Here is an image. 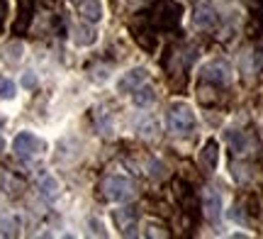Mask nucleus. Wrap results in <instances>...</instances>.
<instances>
[{"mask_svg": "<svg viewBox=\"0 0 263 239\" xmlns=\"http://www.w3.org/2000/svg\"><path fill=\"white\" fill-rule=\"evenodd\" d=\"M180 15H183V8H180L176 0H156L149 10V22L154 29H176L180 25Z\"/></svg>", "mask_w": 263, "mask_h": 239, "instance_id": "1", "label": "nucleus"}, {"mask_svg": "<svg viewBox=\"0 0 263 239\" xmlns=\"http://www.w3.org/2000/svg\"><path fill=\"white\" fill-rule=\"evenodd\" d=\"M166 122H168V130L173 134H190L195 130L197 117H195V113L190 110L188 103H173V105H168Z\"/></svg>", "mask_w": 263, "mask_h": 239, "instance_id": "2", "label": "nucleus"}, {"mask_svg": "<svg viewBox=\"0 0 263 239\" xmlns=\"http://www.w3.org/2000/svg\"><path fill=\"white\" fill-rule=\"evenodd\" d=\"M100 195L110 203H124L134 195V183L124 176H105L100 183Z\"/></svg>", "mask_w": 263, "mask_h": 239, "instance_id": "3", "label": "nucleus"}, {"mask_svg": "<svg viewBox=\"0 0 263 239\" xmlns=\"http://www.w3.org/2000/svg\"><path fill=\"white\" fill-rule=\"evenodd\" d=\"M44 149H47V144L32 132H20L17 137L12 139V152L17 154L20 159H34V156H39Z\"/></svg>", "mask_w": 263, "mask_h": 239, "instance_id": "4", "label": "nucleus"}, {"mask_svg": "<svg viewBox=\"0 0 263 239\" xmlns=\"http://www.w3.org/2000/svg\"><path fill=\"white\" fill-rule=\"evenodd\" d=\"M224 139L229 144L232 154H236V156H246V154H251L256 149V139L249 132H241V130H229L224 134Z\"/></svg>", "mask_w": 263, "mask_h": 239, "instance_id": "5", "label": "nucleus"}, {"mask_svg": "<svg viewBox=\"0 0 263 239\" xmlns=\"http://www.w3.org/2000/svg\"><path fill=\"white\" fill-rule=\"evenodd\" d=\"M202 81L205 83H215V86H224L229 83V64L222 59H215L202 66Z\"/></svg>", "mask_w": 263, "mask_h": 239, "instance_id": "6", "label": "nucleus"}, {"mask_svg": "<svg viewBox=\"0 0 263 239\" xmlns=\"http://www.w3.org/2000/svg\"><path fill=\"white\" fill-rule=\"evenodd\" d=\"M112 220L124 237H134L137 234V210L134 208H120V210H115Z\"/></svg>", "mask_w": 263, "mask_h": 239, "instance_id": "7", "label": "nucleus"}, {"mask_svg": "<svg viewBox=\"0 0 263 239\" xmlns=\"http://www.w3.org/2000/svg\"><path fill=\"white\" fill-rule=\"evenodd\" d=\"M193 22H195L197 29H212L217 25V12H215V8H212L210 0H200V3L195 5Z\"/></svg>", "mask_w": 263, "mask_h": 239, "instance_id": "8", "label": "nucleus"}, {"mask_svg": "<svg viewBox=\"0 0 263 239\" xmlns=\"http://www.w3.org/2000/svg\"><path fill=\"white\" fill-rule=\"evenodd\" d=\"M144 81H146V68L137 66V68H132V71H127V73L120 78L117 90H120V93H134V90H137Z\"/></svg>", "mask_w": 263, "mask_h": 239, "instance_id": "9", "label": "nucleus"}, {"mask_svg": "<svg viewBox=\"0 0 263 239\" xmlns=\"http://www.w3.org/2000/svg\"><path fill=\"white\" fill-rule=\"evenodd\" d=\"M202 215H205L210 222H219L222 217V195L212 188H207L205 200H202Z\"/></svg>", "mask_w": 263, "mask_h": 239, "instance_id": "10", "label": "nucleus"}, {"mask_svg": "<svg viewBox=\"0 0 263 239\" xmlns=\"http://www.w3.org/2000/svg\"><path fill=\"white\" fill-rule=\"evenodd\" d=\"M217 159H219V152H217V142H215V139H210V142L202 146V152H200V166H202L207 173L215 171V169H217Z\"/></svg>", "mask_w": 263, "mask_h": 239, "instance_id": "11", "label": "nucleus"}, {"mask_svg": "<svg viewBox=\"0 0 263 239\" xmlns=\"http://www.w3.org/2000/svg\"><path fill=\"white\" fill-rule=\"evenodd\" d=\"M78 12L85 22H98L103 17V8H100V0H78Z\"/></svg>", "mask_w": 263, "mask_h": 239, "instance_id": "12", "label": "nucleus"}, {"mask_svg": "<svg viewBox=\"0 0 263 239\" xmlns=\"http://www.w3.org/2000/svg\"><path fill=\"white\" fill-rule=\"evenodd\" d=\"M39 191H42V195H44L47 200H54V198H59L61 186H59V181L51 176V173H44V176L39 178Z\"/></svg>", "mask_w": 263, "mask_h": 239, "instance_id": "13", "label": "nucleus"}, {"mask_svg": "<svg viewBox=\"0 0 263 239\" xmlns=\"http://www.w3.org/2000/svg\"><path fill=\"white\" fill-rule=\"evenodd\" d=\"M197 100L202 103V105H207V107H212L219 100V93H217V86L215 83H205L202 81V86L197 88Z\"/></svg>", "mask_w": 263, "mask_h": 239, "instance_id": "14", "label": "nucleus"}, {"mask_svg": "<svg viewBox=\"0 0 263 239\" xmlns=\"http://www.w3.org/2000/svg\"><path fill=\"white\" fill-rule=\"evenodd\" d=\"M134 103L139 107H149L151 103H156V90L151 86H146V83H141V86L134 90Z\"/></svg>", "mask_w": 263, "mask_h": 239, "instance_id": "15", "label": "nucleus"}, {"mask_svg": "<svg viewBox=\"0 0 263 239\" xmlns=\"http://www.w3.org/2000/svg\"><path fill=\"white\" fill-rule=\"evenodd\" d=\"M20 54H22V44H20V42H10V44H5V49H3V59H5L8 64H17Z\"/></svg>", "mask_w": 263, "mask_h": 239, "instance_id": "16", "label": "nucleus"}, {"mask_svg": "<svg viewBox=\"0 0 263 239\" xmlns=\"http://www.w3.org/2000/svg\"><path fill=\"white\" fill-rule=\"evenodd\" d=\"M93 42H95V32L90 27H78L76 29V44L88 47V44H93Z\"/></svg>", "mask_w": 263, "mask_h": 239, "instance_id": "17", "label": "nucleus"}, {"mask_svg": "<svg viewBox=\"0 0 263 239\" xmlns=\"http://www.w3.org/2000/svg\"><path fill=\"white\" fill-rule=\"evenodd\" d=\"M0 98H5V100L15 98V83H12V78L0 76Z\"/></svg>", "mask_w": 263, "mask_h": 239, "instance_id": "18", "label": "nucleus"}, {"mask_svg": "<svg viewBox=\"0 0 263 239\" xmlns=\"http://www.w3.org/2000/svg\"><path fill=\"white\" fill-rule=\"evenodd\" d=\"M22 86H25V88H34V86H37V76H34L32 71H27V73L22 76Z\"/></svg>", "mask_w": 263, "mask_h": 239, "instance_id": "19", "label": "nucleus"}, {"mask_svg": "<svg viewBox=\"0 0 263 239\" xmlns=\"http://www.w3.org/2000/svg\"><path fill=\"white\" fill-rule=\"evenodd\" d=\"M5 15H8V3H5V0H0V25L5 22Z\"/></svg>", "mask_w": 263, "mask_h": 239, "instance_id": "20", "label": "nucleus"}]
</instances>
